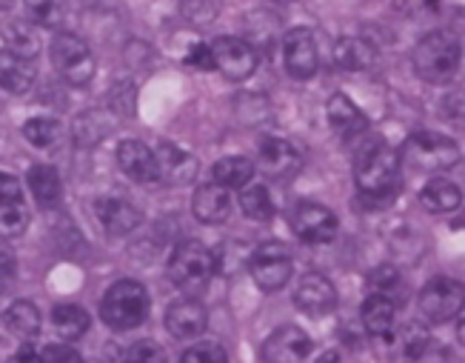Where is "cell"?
<instances>
[{"label":"cell","mask_w":465,"mask_h":363,"mask_svg":"<svg viewBox=\"0 0 465 363\" xmlns=\"http://www.w3.org/2000/svg\"><path fill=\"white\" fill-rule=\"evenodd\" d=\"M397 169L400 157L386 144L362 146L354 157V177L360 195L374 204V200H391L397 195Z\"/></svg>","instance_id":"cell-1"},{"label":"cell","mask_w":465,"mask_h":363,"mask_svg":"<svg viewBox=\"0 0 465 363\" xmlns=\"http://www.w3.org/2000/svg\"><path fill=\"white\" fill-rule=\"evenodd\" d=\"M100 315H104L106 327L117 329V332H129L137 329L149 315V292L143 284L137 280H117L112 284L100 300Z\"/></svg>","instance_id":"cell-2"},{"label":"cell","mask_w":465,"mask_h":363,"mask_svg":"<svg viewBox=\"0 0 465 363\" xmlns=\"http://www.w3.org/2000/svg\"><path fill=\"white\" fill-rule=\"evenodd\" d=\"M460 40L451 32H431L414 46V69L429 84H446L460 66Z\"/></svg>","instance_id":"cell-3"},{"label":"cell","mask_w":465,"mask_h":363,"mask_svg":"<svg viewBox=\"0 0 465 363\" xmlns=\"http://www.w3.org/2000/svg\"><path fill=\"white\" fill-rule=\"evenodd\" d=\"M214 272H217L214 252H209L203 244H194V240H189V244H180L169 257L172 284L180 292H186L189 297H194L197 292H203L209 287V280H212Z\"/></svg>","instance_id":"cell-4"},{"label":"cell","mask_w":465,"mask_h":363,"mask_svg":"<svg viewBox=\"0 0 465 363\" xmlns=\"http://www.w3.org/2000/svg\"><path fill=\"white\" fill-rule=\"evenodd\" d=\"M49 57L57 69V75L66 80L69 86H86L94 77V55L84 37L72 32H57V37L49 46Z\"/></svg>","instance_id":"cell-5"},{"label":"cell","mask_w":465,"mask_h":363,"mask_svg":"<svg viewBox=\"0 0 465 363\" xmlns=\"http://www.w3.org/2000/svg\"><path fill=\"white\" fill-rule=\"evenodd\" d=\"M402 160L420 172H442V169H451L460 160V146L446 135L414 132L406 140V146H402Z\"/></svg>","instance_id":"cell-6"},{"label":"cell","mask_w":465,"mask_h":363,"mask_svg":"<svg viewBox=\"0 0 465 363\" xmlns=\"http://www.w3.org/2000/svg\"><path fill=\"white\" fill-rule=\"evenodd\" d=\"M465 309V287L451 277H434L420 292V312L429 324H446Z\"/></svg>","instance_id":"cell-7"},{"label":"cell","mask_w":465,"mask_h":363,"mask_svg":"<svg viewBox=\"0 0 465 363\" xmlns=\"http://www.w3.org/2000/svg\"><path fill=\"white\" fill-rule=\"evenodd\" d=\"M249 272L260 289L277 292L292 280V255L282 244H262L249 257Z\"/></svg>","instance_id":"cell-8"},{"label":"cell","mask_w":465,"mask_h":363,"mask_svg":"<svg viewBox=\"0 0 465 363\" xmlns=\"http://www.w3.org/2000/svg\"><path fill=\"white\" fill-rule=\"evenodd\" d=\"M214 66L229 80H246L257 69V52L249 40L240 37H217L212 44Z\"/></svg>","instance_id":"cell-9"},{"label":"cell","mask_w":465,"mask_h":363,"mask_svg":"<svg viewBox=\"0 0 465 363\" xmlns=\"http://www.w3.org/2000/svg\"><path fill=\"white\" fill-rule=\"evenodd\" d=\"M312 355V338L300 327H277L266 344H262V360L266 363H300Z\"/></svg>","instance_id":"cell-10"},{"label":"cell","mask_w":465,"mask_h":363,"mask_svg":"<svg viewBox=\"0 0 465 363\" xmlns=\"http://www.w3.org/2000/svg\"><path fill=\"white\" fill-rule=\"evenodd\" d=\"M282 60L297 80H309L317 72V44L309 29H289L282 35Z\"/></svg>","instance_id":"cell-11"},{"label":"cell","mask_w":465,"mask_h":363,"mask_svg":"<svg viewBox=\"0 0 465 363\" xmlns=\"http://www.w3.org/2000/svg\"><path fill=\"white\" fill-rule=\"evenodd\" d=\"M292 227H294L297 237L306 240V244H329L340 229L337 215L326 207H320V204L297 207V212L292 217Z\"/></svg>","instance_id":"cell-12"},{"label":"cell","mask_w":465,"mask_h":363,"mask_svg":"<svg viewBox=\"0 0 465 363\" xmlns=\"http://www.w3.org/2000/svg\"><path fill=\"white\" fill-rule=\"evenodd\" d=\"M260 172L272 177V180H292L300 166H302V157L300 152L289 144V140H280V137H266L260 144Z\"/></svg>","instance_id":"cell-13"},{"label":"cell","mask_w":465,"mask_h":363,"mask_svg":"<svg viewBox=\"0 0 465 363\" xmlns=\"http://www.w3.org/2000/svg\"><path fill=\"white\" fill-rule=\"evenodd\" d=\"M294 304L306 315H312V318H322V315H329L337 307V289H334V284L326 275L309 272L297 284Z\"/></svg>","instance_id":"cell-14"},{"label":"cell","mask_w":465,"mask_h":363,"mask_svg":"<svg viewBox=\"0 0 465 363\" xmlns=\"http://www.w3.org/2000/svg\"><path fill=\"white\" fill-rule=\"evenodd\" d=\"M154 164H157V177L169 187H186L197 177V160L186 149L174 144H157L154 149Z\"/></svg>","instance_id":"cell-15"},{"label":"cell","mask_w":465,"mask_h":363,"mask_svg":"<svg viewBox=\"0 0 465 363\" xmlns=\"http://www.w3.org/2000/svg\"><path fill=\"white\" fill-rule=\"evenodd\" d=\"M206 324H209V315H206V307L200 304L197 297H183L172 304L166 309V329L169 335H174L177 340H194L206 332Z\"/></svg>","instance_id":"cell-16"},{"label":"cell","mask_w":465,"mask_h":363,"mask_svg":"<svg viewBox=\"0 0 465 363\" xmlns=\"http://www.w3.org/2000/svg\"><path fill=\"white\" fill-rule=\"evenodd\" d=\"M117 164L134 184H157V164H154V149H149L140 140H124L117 146Z\"/></svg>","instance_id":"cell-17"},{"label":"cell","mask_w":465,"mask_h":363,"mask_svg":"<svg viewBox=\"0 0 465 363\" xmlns=\"http://www.w3.org/2000/svg\"><path fill=\"white\" fill-rule=\"evenodd\" d=\"M192 212L200 224H209V227H217L223 224V220L232 215V195L229 189L217 187V184H206L194 192V200H192Z\"/></svg>","instance_id":"cell-18"},{"label":"cell","mask_w":465,"mask_h":363,"mask_svg":"<svg viewBox=\"0 0 465 363\" xmlns=\"http://www.w3.org/2000/svg\"><path fill=\"white\" fill-rule=\"evenodd\" d=\"M97 215H100V224H104V229L114 237L120 235H129L140 227V220H143V215H140V209H134L129 200H120V197H106L97 204Z\"/></svg>","instance_id":"cell-19"},{"label":"cell","mask_w":465,"mask_h":363,"mask_svg":"<svg viewBox=\"0 0 465 363\" xmlns=\"http://www.w3.org/2000/svg\"><path fill=\"white\" fill-rule=\"evenodd\" d=\"M35 64L26 57H20L9 49H0V89H6L12 95H24L35 84Z\"/></svg>","instance_id":"cell-20"},{"label":"cell","mask_w":465,"mask_h":363,"mask_svg":"<svg viewBox=\"0 0 465 363\" xmlns=\"http://www.w3.org/2000/svg\"><path fill=\"white\" fill-rule=\"evenodd\" d=\"M362 327H366L369 335H377V338H391L394 332V300L386 297V295H371L366 304H362Z\"/></svg>","instance_id":"cell-21"},{"label":"cell","mask_w":465,"mask_h":363,"mask_svg":"<svg viewBox=\"0 0 465 363\" xmlns=\"http://www.w3.org/2000/svg\"><path fill=\"white\" fill-rule=\"evenodd\" d=\"M254 177V164L249 157H223L212 166V184L223 189H246Z\"/></svg>","instance_id":"cell-22"},{"label":"cell","mask_w":465,"mask_h":363,"mask_svg":"<svg viewBox=\"0 0 465 363\" xmlns=\"http://www.w3.org/2000/svg\"><path fill=\"white\" fill-rule=\"evenodd\" d=\"M29 189L44 209H54L60 204V195H64V184H60L57 169L44 166V164L29 169Z\"/></svg>","instance_id":"cell-23"},{"label":"cell","mask_w":465,"mask_h":363,"mask_svg":"<svg viewBox=\"0 0 465 363\" xmlns=\"http://www.w3.org/2000/svg\"><path fill=\"white\" fill-rule=\"evenodd\" d=\"M329 120L331 126L342 135H360L369 129V117L362 115L346 95H334L329 100Z\"/></svg>","instance_id":"cell-24"},{"label":"cell","mask_w":465,"mask_h":363,"mask_svg":"<svg viewBox=\"0 0 465 363\" xmlns=\"http://www.w3.org/2000/svg\"><path fill=\"white\" fill-rule=\"evenodd\" d=\"M460 200H462L460 189L451 184V180H442V177L429 180L426 189L420 192V204L426 207L429 212H437V215H442V212H454V209L460 207Z\"/></svg>","instance_id":"cell-25"},{"label":"cell","mask_w":465,"mask_h":363,"mask_svg":"<svg viewBox=\"0 0 465 363\" xmlns=\"http://www.w3.org/2000/svg\"><path fill=\"white\" fill-rule=\"evenodd\" d=\"M334 60L342 69L360 72V69H369L374 64V49L360 37H340L337 46H334Z\"/></svg>","instance_id":"cell-26"},{"label":"cell","mask_w":465,"mask_h":363,"mask_svg":"<svg viewBox=\"0 0 465 363\" xmlns=\"http://www.w3.org/2000/svg\"><path fill=\"white\" fill-rule=\"evenodd\" d=\"M52 324L57 329L60 338H66V340H77V338H84L89 332V312L84 307H74V304H66V307H54L52 312Z\"/></svg>","instance_id":"cell-27"},{"label":"cell","mask_w":465,"mask_h":363,"mask_svg":"<svg viewBox=\"0 0 465 363\" xmlns=\"http://www.w3.org/2000/svg\"><path fill=\"white\" fill-rule=\"evenodd\" d=\"M6 327L15 338L32 340L40 332V312L32 300H15L6 312Z\"/></svg>","instance_id":"cell-28"},{"label":"cell","mask_w":465,"mask_h":363,"mask_svg":"<svg viewBox=\"0 0 465 363\" xmlns=\"http://www.w3.org/2000/svg\"><path fill=\"white\" fill-rule=\"evenodd\" d=\"M24 137L37 149H52L64 137V126L52 117H29L24 124Z\"/></svg>","instance_id":"cell-29"},{"label":"cell","mask_w":465,"mask_h":363,"mask_svg":"<svg viewBox=\"0 0 465 363\" xmlns=\"http://www.w3.org/2000/svg\"><path fill=\"white\" fill-rule=\"evenodd\" d=\"M29 229V209L24 200H0V237H20Z\"/></svg>","instance_id":"cell-30"},{"label":"cell","mask_w":465,"mask_h":363,"mask_svg":"<svg viewBox=\"0 0 465 363\" xmlns=\"http://www.w3.org/2000/svg\"><path fill=\"white\" fill-rule=\"evenodd\" d=\"M240 209L246 212L249 217H254V220H269L274 215V200H272V195H269L266 187L254 184V187L242 189V195H240Z\"/></svg>","instance_id":"cell-31"},{"label":"cell","mask_w":465,"mask_h":363,"mask_svg":"<svg viewBox=\"0 0 465 363\" xmlns=\"http://www.w3.org/2000/svg\"><path fill=\"white\" fill-rule=\"evenodd\" d=\"M429 349V329L422 324H406L397 335V352L406 360H417Z\"/></svg>","instance_id":"cell-32"},{"label":"cell","mask_w":465,"mask_h":363,"mask_svg":"<svg viewBox=\"0 0 465 363\" xmlns=\"http://www.w3.org/2000/svg\"><path fill=\"white\" fill-rule=\"evenodd\" d=\"M4 40H6L9 52H15L20 57L32 60L37 55V40H35V35H32V29L26 24H6L4 26Z\"/></svg>","instance_id":"cell-33"},{"label":"cell","mask_w":465,"mask_h":363,"mask_svg":"<svg viewBox=\"0 0 465 363\" xmlns=\"http://www.w3.org/2000/svg\"><path fill=\"white\" fill-rule=\"evenodd\" d=\"M29 15L37 26L44 29H64L66 26V6L60 4H32Z\"/></svg>","instance_id":"cell-34"},{"label":"cell","mask_w":465,"mask_h":363,"mask_svg":"<svg viewBox=\"0 0 465 363\" xmlns=\"http://www.w3.org/2000/svg\"><path fill=\"white\" fill-rule=\"evenodd\" d=\"M180 363H229V355L223 347L214 344V340H200V344L183 352V360Z\"/></svg>","instance_id":"cell-35"},{"label":"cell","mask_w":465,"mask_h":363,"mask_svg":"<svg viewBox=\"0 0 465 363\" xmlns=\"http://www.w3.org/2000/svg\"><path fill=\"white\" fill-rule=\"evenodd\" d=\"M126 363H166V352L154 340H137L126 352Z\"/></svg>","instance_id":"cell-36"},{"label":"cell","mask_w":465,"mask_h":363,"mask_svg":"<svg viewBox=\"0 0 465 363\" xmlns=\"http://www.w3.org/2000/svg\"><path fill=\"white\" fill-rule=\"evenodd\" d=\"M40 352H44V363H84V360H80V355L66 344H49Z\"/></svg>","instance_id":"cell-37"},{"label":"cell","mask_w":465,"mask_h":363,"mask_svg":"<svg viewBox=\"0 0 465 363\" xmlns=\"http://www.w3.org/2000/svg\"><path fill=\"white\" fill-rule=\"evenodd\" d=\"M186 64L189 66H194V69H217L214 66V55H212V46H206V44H194L189 52H186Z\"/></svg>","instance_id":"cell-38"},{"label":"cell","mask_w":465,"mask_h":363,"mask_svg":"<svg viewBox=\"0 0 465 363\" xmlns=\"http://www.w3.org/2000/svg\"><path fill=\"white\" fill-rule=\"evenodd\" d=\"M371 284H374L377 295H386V297H389V289H394V287L400 284V275H397L394 267H380V269H374V275H371Z\"/></svg>","instance_id":"cell-39"},{"label":"cell","mask_w":465,"mask_h":363,"mask_svg":"<svg viewBox=\"0 0 465 363\" xmlns=\"http://www.w3.org/2000/svg\"><path fill=\"white\" fill-rule=\"evenodd\" d=\"M0 200H24V189L6 172H0Z\"/></svg>","instance_id":"cell-40"},{"label":"cell","mask_w":465,"mask_h":363,"mask_svg":"<svg viewBox=\"0 0 465 363\" xmlns=\"http://www.w3.org/2000/svg\"><path fill=\"white\" fill-rule=\"evenodd\" d=\"M15 280V257L0 249V292H6Z\"/></svg>","instance_id":"cell-41"},{"label":"cell","mask_w":465,"mask_h":363,"mask_svg":"<svg viewBox=\"0 0 465 363\" xmlns=\"http://www.w3.org/2000/svg\"><path fill=\"white\" fill-rule=\"evenodd\" d=\"M17 363H44V352H40L32 340H26V344L17 349Z\"/></svg>","instance_id":"cell-42"},{"label":"cell","mask_w":465,"mask_h":363,"mask_svg":"<svg viewBox=\"0 0 465 363\" xmlns=\"http://www.w3.org/2000/svg\"><path fill=\"white\" fill-rule=\"evenodd\" d=\"M457 338H460V344H465V309H462L460 324H457Z\"/></svg>","instance_id":"cell-43"},{"label":"cell","mask_w":465,"mask_h":363,"mask_svg":"<svg viewBox=\"0 0 465 363\" xmlns=\"http://www.w3.org/2000/svg\"><path fill=\"white\" fill-rule=\"evenodd\" d=\"M317 363H340V355H337V352H326Z\"/></svg>","instance_id":"cell-44"}]
</instances>
